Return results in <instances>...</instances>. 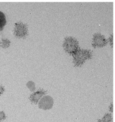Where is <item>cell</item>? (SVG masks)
Instances as JSON below:
<instances>
[{"instance_id": "obj_2", "label": "cell", "mask_w": 115, "mask_h": 122, "mask_svg": "<svg viewBox=\"0 0 115 122\" xmlns=\"http://www.w3.org/2000/svg\"><path fill=\"white\" fill-rule=\"evenodd\" d=\"M74 55V63L77 66L81 65L86 60L91 57V53L90 51L80 50H78Z\"/></svg>"}, {"instance_id": "obj_8", "label": "cell", "mask_w": 115, "mask_h": 122, "mask_svg": "<svg viewBox=\"0 0 115 122\" xmlns=\"http://www.w3.org/2000/svg\"><path fill=\"white\" fill-rule=\"evenodd\" d=\"M10 41H9L8 39H3L1 41V43H0V45H1V47L3 48L8 47L10 45Z\"/></svg>"}, {"instance_id": "obj_9", "label": "cell", "mask_w": 115, "mask_h": 122, "mask_svg": "<svg viewBox=\"0 0 115 122\" xmlns=\"http://www.w3.org/2000/svg\"><path fill=\"white\" fill-rule=\"evenodd\" d=\"M5 118H6V116H5L4 112H0V122H1V120L4 119Z\"/></svg>"}, {"instance_id": "obj_7", "label": "cell", "mask_w": 115, "mask_h": 122, "mask_svg": "<svg viewBox=\"0 0 115 122\" xmlns=\"http://www.w3.org/2000/svg\"><path fill=\"white\" fill-rule=\"evenodd\" d=\"M6 24V18L5 14L0 11V31L3 30V28Z\"/></svg>"}, {"instance_id": "obj_5", "label": "cell", "mask_w": 115, "mask_h": 122, "mask_svg": "<svg viewBox=\"0 0 115 122\" xmlns=\"http://www.w3.org/2000/svg\"><path fill=\"white\" fill-rule=\"evenodd\" d=\"M93 45L95 46H98V47H102L106 44V41L104 38L103 36L100 35L99 34H96L94 35L93 37Z\"/></svg>"}, {"instance_id": "obj_10", "label": "cell", "mask_w": 115, "mask_h": 122, "mask_svg": "<svg viewBox=\"0 0 115 122\" xmlns=\"http://www.w3.org/2000/svg\"><path fill=\"white\" fill-rule=\"evenodd\" d=\"M4 91V88L2 86H0V95H1Z\"/></svg>"}, {"instance_id": "obj_1", "label": "cell", "mask_w": 115, "mask_h": 122, "mask_svg": "<svg viewBox=\"0 0 115 122\" xmlns=\"http://www.w3.org/2000/svg\"><path fill=\"white\" fill-rule=\"evenodd\" d=\"M64 47L66 51L73 55L78 50V42L73 37H67L64 41Z\"/></svg>"}, {"instance_id": "obj_3", "label": "cell", "mask_w": 115, "mask_h": 122, "mask_svg": "<svg viewBox=\"0 0 115 122\" xmlns=\"http://www.w3.org/2000/svg\"><path fill=\"white\" fill-rule=\"evenodd\" d=\"M14 33L18 37H23L25 36L28 33V28L25 25L21 23L15 24L14 28Z\"/></svg>"}, {"instance_id": "obj_6", "label": "cell", "mask_w": 115, "mask_h": 122, "mask_svg": "<svg viewBox=\"0 0 115 122\" xmlns=\"http://www.w3.org/2000/svg\"><path fill=\"white\" fill-rule=\"evenodd\" d=\"M44 94V92L43 91H38L35 94H33L31 97V100L35 103H37L38 100Z\"/></svg>"}, {"instance_id": "obj_4", "label": "cell", "mask_w": 115, "mask_h": 122, "mask_svg": "<svg viewBox=\"0 0 115 122\" xmlns=\"http://www.w3.org/2000/svg\"><path fill=\"white\" fill-rule=\"evenodd\" d=\"M53 104V100L51 97L47 96L41 100L39 103V107L44 109L52 108Z\"/></svg>"}]
</instances>
